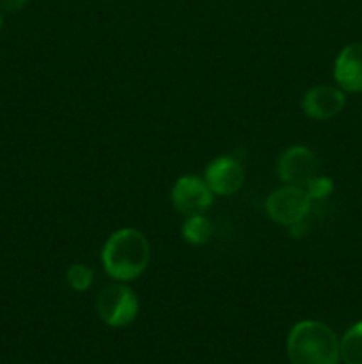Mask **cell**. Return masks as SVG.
I'll return each mask as SVG.
<instances>
[{
	"instance_id": "cell-15",
	"label": "cell",
	"mask_w": 362,
	"mask_h": 364,
	"mask_svg": "<svg viewBox=\"0 0 362 364\" xmlns=\"http://www.w3.org/2000/svg\"><path fill=\"white\" fill-rule=\"evenodd\" d=\"M4 27V13H2V7H0V31Z\"/></svg>"
},
{
	"instance_id": "cell-2",
	"label": "cell",
	"mask_w": 362,
	"mask_h": 364,
	"mask_svg": "<svg viewBox=\"0 0 362 364\" xmlns=\"http://www.w3.org/2000/svg\"><path fill=\"white\" fill-rule=\"evenodd\" d=\"M291 364H337L339 340L336 333L318 320H302L287 336Z\"/></svg>"
},
{
	"instance_id": "cell-6",
	"label": "cell",
	"mask_w": 362,
	"mask_h": 364,
	"mask_svg": "<svg viewBox=\"0 0 362 364\" xmlns=\"http://www.w3.org/2000/svg\"><path fill=\"white\" fill-rule=\"evenodd\" d=\"M277 173L286 185L305 187L318 176V159L305 146H291L279 156Z\"/></svg>"
},
{
	"instance_id": "cell-7",
	"label": "cell",
	"mask_w": 362,
	"mask_h": 364,
	"mask_svg": "<svg viewBox=\"0 0 362 364\" xmlns=\"http://www.w3.org/2000/svg\"><path fill=\"white\" fill-rule=\"evenodd\" d=\"M204 180L213 194L233 196L241 188L245 181L243 167L233 156H219L212 160L206 169Z\"/></svg>"
},
{
	"instance_id": "cell-14",
	"label": "cell",
	"mask_w": 362,
	"mask_h": 364,
	"mask_svg": "<svg viewBox=\"0 0 362 364\" xmlns=\"http://www.w3.org/2000/svg\"><path fill=\"white\" fill-rule=\"evenodd\" d=\"M25 2L27 0H2V9L7 13H16L25 6Z\"/></svg>"
},
{
	"instance_id": "cell-3",
	"label": "cell",
	"mask_w": 362,
	"mask_h": 364,
	"mask_svg": "<svg viewBox=\"0 0 362 364\" xmlns=\"http://www.w3.org/2000/svg\"><path fill=\"white\" fill-rule=\"evenodd\" d=\"M96 311L106 326L124 327L137 316L138 299L126 284H109L96 297Z\"/></svg>"
},
{
	"instance_id": "cell-8",
	"label": "cell",
	"mask_w": 362,
	"mask_h": 364,
	"mask_svg": "<svg viewBox=\"0 0 362 364\" xmlns=\"http://www.w3.org/2000/svg\"><path fill=\"white\" fill-rule=\"evenodd\" d=\"M343 89L334 85H314L302 98V110L312 119H330L344 109Z\"/></svg>"
},
{
	"instance_id": "cell-10",
	"label": "cell",
	"mask_w": 362,
	"mask_h": 364,
	"mask_svg": "<svg viewBox=\"0 0 362 364\" xmlns=\"http://www.w3.org/2000/svg\"><path fill=\"white\" fill-rule=\"evenodd\" d=\"M339 354L346 364H362V320L346 331L339 341Z\"/></svg>"
},
{
	"instance_id": "cell-4",
	"label": "cell",
	"mask_w": 362,
	"mask_h": 364,
	"mask_svg": "<svg viewBox=\"0 0 362 364\" xmlns=\"http://www.w3.org/2000/svg\"><path fill=\"white\" fill-rule=\"evenodd\" d=\"M312 199L309 198L307 191L297 185H284L268 196L265 203L266 213L273 223L280 226L291 228L295 224L304 223L311 210Z\"/></svg>"
},
{
	"instance_id": "cell-1",
	"label": "cell",
	"mask_w": 362,
	"mask_h": 364,
	"mask_svg": "<svg viewBox=\"0 0 362 364\" xmlns=\"http://www.w3.org/2000/svg\"><path fill=\"white\" fill-rule=\"evenodd\" d=\"M151 259V245L142 231L123 228L106 238L102 262L106 274L116 281H131L146 272Z\"/></svg>"
},
{
	"instance_id": "cell-9",
	"label": "cell",
	"mask_w": 362,
	"mask_h": 364,
	"mask_svg": "<svg viewBox=\"0 0 362 364\" xmlns=\"http://www.w3.org/2000/svg\"><path fill=\"white\" fill-rule=\"evenodd\" d=\"M334 78L346 92L362 91V45L344 46L334 64Z\"/></svg>"
},
{
	"instance_id": "cell-5",
	"label": "cell",
	"mask_w": 362,
	"mask_h": 364,
	"mask_svg": "<svg viewBox=\"0 0 362 364\" xmlns=\"http://www.w3.org/2000/svg\"><path fill=\"white\" fill-rule=\"evenodd\" d=\"M174 208L183 215H202L213 203V192L199 176H181L170 192Z\"/></svg>"
},
{
	"instance_id": "cell-12",
	"label": "cell",
	"mask_w": 362,
	"mask_h": 364,
	"mask_svg": "<svg viewBox=\"0 0 362 364\" xmlns=\"http://www.w3.org/2000/svg\"><path fill=\"white\" fill-rule=\"evenodd\" d=\"M92 277H94V272H92L87 265H80V263L71 265L66 274L67 284L77 291L89 290L92 284Z\"/></svg>"
},
{
	"instance_id": "cell-13",
	"label": "cell",
	"mask_w": 362,
	"mask_h": 364,
	"mask_svg": "<svg viewBox=\"0 0 362 364\" xmlns=\"http://www.w3.org/2000/svg\"><path fill=\"white\" fill-rule=\"evenodd\" d=\"M304 188L307 191L309 198H311V199H323V198H327L330 192H332L334 183H332V180H330V178L316 176L314 180L309 181V183L305 185Z\"/></svg>"
},
{
	"instance_id": "cell-11",
	"label": "cell",
	"mask_w": 362,
	"mask_h": 364,
	"mask_svg": "<svg viewBox=\"0 0 362 364\" xmlns=\"http://www.w3.org/2000/svg\"><path fill=\"white\" fill-rule=\"evenodd\" d=\"M212 237V226L204 215L188 217L183 224V238L192 245H202Z\"/></svg>"
}]
</instances>
